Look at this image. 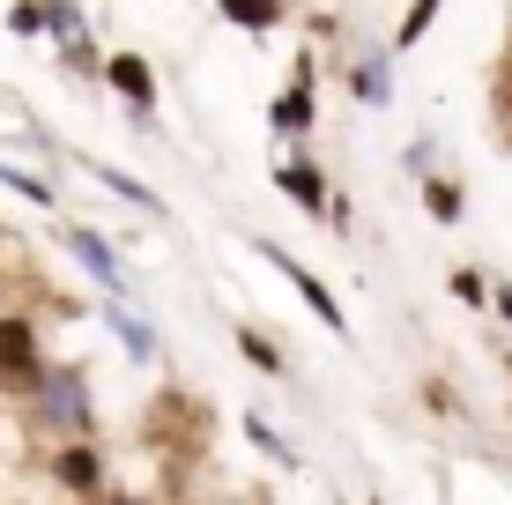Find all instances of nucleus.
I'll use <instances>...</instances> for the list:
<instances>
[{"instance_id":"24","label":"nucleus","mask_w":512,"mask_h":505,"mask_svg":"<svg viewBox=\"0 0 512 505\" xmlns=\"http://www.w3.org/2000/svg\"><path fill=\"white\" fill-rule=\"evenodd\" d=\"M97 505H141V498H112V491H104V498H97Z\"/></svg>"},{"instance_id":"22","label":"nucleus","mask_w":512,"mask_h":505,"mask_svg":"<svg viewBox=\"0 0 512 505\" xmlns=\"http://www.w3.org/2000/svg\"><path fill=\"white\" fill-rule=\"evenodd\" d=\"M423 402H431V409H461V394H453L446 379H431V387H423Z\"/></svg>"},{"instance_id":"6","label":"nucleus","mask_w":512,"mask_h":505,"mask_svg":"<svg viewBox=\"0 0 512 505\" xmlns=\"http://www.w3.org/2000/svg\"><path fill=\"white\" fill-rule=\"evenodd\" d=\"M253 253L268 260V268H282V275H290V290H297V298H305V305H312V312H320V320H327V335H349V312L334 305V290H327L320 275H312L305 260L290 253V246H275V238H253Z\"/></svg>"},{"instance_id":"12","label":"nucleus","mask_w":512,"mask_h":505,"mask_svg":"<svg viewBox=\"0 0 512 505\" xmlns=\"http://www.w3.org/2000/svg\"><path fill=\"white\" fill-rule=\"evenodd\" d=\"M82 164H90V179H97V186H112V194H119V201H127V208H141V216H164V201H156V194H149V186H141V179H134V171H119V164H104V156H82Z\"/></svg>"},{"instance_id":"17","label":"nucleus","mask_w":512,"mask_h":505,"mask_svg":"<svg viewBox=\"0 0 512 505\" xmlns=\"http://www.w3.org/2000/svg\"><path fill=\"white\" fill-rule=\"evenodd\" d=\"M8 38H52V0H15L8 8Z\"/></svg>"},{"instance_id":"18","label":"nucleus","mask_w":512,"mask_h":505,"mask_svg":"<svg viewBox=\"0 0 512 505\" xmlns=\"http://www.w3.org/2000/svg\"><path fill=\"white\" fill-rule=\"evenodd\" d=\"M238 357H245V364H253V372H268V379L282 372V350H275V342H268V335H260V327H238Z\"/></svg>"},{"instance_id":"13","label":"nucleus","mask_w":512,"mask_h":505,"mask_svg":"<svg viewBox=\"0 0 512 505\" xmlns=\"http://www.w3.org/2000/svg\"><path fill=\"white\" fill-rule=\"evenodd\" d=\"M423 216H431V223H461V216H468V194H461V179L431 171V179H423Z\"/></svg>"},{"instance_id":"16","label":"nucleus","mask_w":512,"mask_h":505,"mask_svg":"<svg viewBox=\"0 0 512 505\" xmlns=\"http://www.w3.org/2000/svg\"><path fill=\"white\" fill-rule=\"evenodd\" d=\"M60 60H67V75H75V82H104L112 52H97V38H75V45H60Z\"/></svg>"},{"instance_id":"27","label":"nucleus","mask_w":512,"mask_h":505,"mask_svg":"<svg viewBox=\"0 0 512 505\" xmlns=\"http://www.w3.org/2000/svg\"><path fill=\"white\" fill-rule=\"evenodd\" d=\"M505 372H512V357H505Z\"/></svg>"},{"instance_id":"21","label":"nucleus","mask_w":512,"mask_h":505,"mask_svg":"<svg viewBox=\"0 0 512 505\" xmlns=\"http://www.w3.org/2000/svg\"><path fill=\"white\" fill-rule=\"evenodd\" d=\"M245 439H253L260 454H275V461H297V454H290V439H275V431H268V416H245Z\"/></svg>"},{"instance_id":"11","label":"nucleus","mask_w":512,"mask_h":505,"mask_svg":"<svg viewBox=\"0 0 512 505\" xmlns=\"http://www.w3.org/2000/svg\"><path fill=\"white\" fill-rule=\"evenodd\" d=\"M104 327H112V335L127 342V357H134V364H156V357H164V342H156V327H141L134 312H127V298H112V305H104Z\"/></svg>"},{"instance_id":"23","label":"nucleus","mask_w":512,"mask_h":505,"mask_svg":"<svg viewBox=\"0 0 512 505\" xmlns=\"http://www.w3.org/2000/svg\"><path fill=\"white\" fill-rule=\"evenodd\" d=\"M490 312H498V320H512V283H498V298H490Z\"/></svg>"},{"instance_id":"3","label":"nucleus","mask_w":512,"mask_h":505,"mask_svg":"<svg viewBox=\"0 0 512 505\" xmlns=\"http://www.w3.org/2000/svg\"><path fill=\"white\" fill-rule=\"evenodd\" d=\"M104 90H112V97L134 112V127H141V134L156 127V97H164V82H156L149 52H112V67H104Z\"/></svg>"},{"instance_id":"14","label":"nucleus","mask_w":512,"mask_h":505,"mask_svg":"<svg viewBox=\"0 0 512 505\" xmlns=\"http://www.w3.org/2000/svg\"><path fill=\"white\" fill-rule=\"evenodd\" d=\"M438 8H446V0H409V15H401V23H394V52H416L423 38H431Z\"/></svg>"},{"instance_id":"10","label":"nucleus","mask_w":512,"mask_h":505,"mask_svg":"<svg viewBox=\"0 0 512 505\" xmlns=\"http://www.w3.org/2000/svg\"><path fill=\"white\" fill-rule=\"evenodd\" d=\"M216 15H223L231 30H245V38H268V30H282L290 0H216Z\"/></svg>"},{"instance_id":"20","label":"nucleus","mask_w":512,"mask_h":505,"mask_svg":"<svg viewBox=\"0 0 512 505\" xmlns=\"http://www.w3.org/2000/svg\"><path fill=\"white\" fill-rule=\"evenodd\" d=\"M453 298H461V305H483V312H490V298H498V283H483L475 268H453Z\"/></svg>"},{"instance_id":"7","label":"nucleus","mask_w":512,"mask_h":505,"mask_svg":"<svg viewBox=\"0 0 512 505\" xmlns=\"http://www.w3.org/2000/svg\"><path fill=\"white\" fill-rule=\"evenodd\" d=\"M275 186H282V194H290L297 208H305L312 223H327V216H334V201H342V194L327 186V171L312 164V156H290V164H275Z\"/></svg>"},{"instance_id":"2","label":"nucleus","mask_w":512,"mask_h":505,"mask_svg":"<svg viewBox=\"0 0 512 505\" xmlns=\"http://www.w3.org/2000/svg\"><path fill=\"white\" fill-rule=\"evenodd\" d=\"M30 409H38L45 424L75 431V439H90V424H97V402H90V379H82L75 364H45V379H38V394H30Z\"/></svg>"},{"instance_id":"4","label":"nucleus","mask_w":512,"mask_h":505,"mask_svg":"<svg viewBox=\"0 0 512 505\" xmlns=\"http://www.w3.org/2000/svg\"><path fill=\"white\" fill-rule=\"evenodd\" d=\"M0 379L23 394H38V379H45V350H38V320L30 312H0Z\"/></svg>"},{"instance_id":"28","label":"nucleus","mask_w":512,"mask_h":505,"mask_svg":"<svg viewBox=\"0 0 512 505\" xmlns=\"http://www.w3.org/2000/svg\"><path fill=\"white\" fill-rule=\"evenodd\" d=\"M372 505H386V498H372Z\"/></svg>"},{"instance_id":"25","label":"nucleus","mask_w":512,"mask_h":505,"mask_svg":"<svg viewBox=\"0 0 512 505\" xmlns=\"http://www.w3.org/2000/svg\"><path fill=\"white\" fill-rule=\"evenodd\" d=\"M505 75H512V52H505Z\"/></svg>"},{"instance_id":"8","label":"nucleus","mask_w":512,"mask_h":505,"mask_svg":"<svg viewBox=\"0 0 512 505\" xmlns=\"http://www.w3.org/2000/svg\"><path fill=\"white\" fill-rule=\"evenodd\" d=\"M52 483L97 505V498H104V483H112V476H104V454H97V446H90V439H75L67 454H52Z\"/></svg>"},{"instance_id":"15","label":"nucleus","mask_w":512,"mask_h":505,"mask_svg":"<svg viewBox=\"0 0 512 505\" xmlns=\"http://www.w3.org/2000/svg\"><path fill=\"white\" fill-rule=\"evenodd\" d=\"M0 186H8L15 201H30V208H52V186H45V171H30V164H0Z\"/></svg>"},{"instance_id":"19","label":"nucleus","mask_w":512,"mask_h":505,"mask_svg":"<svg viewBox=\"0 0 512 505\" xmlns=\"http://www.w3.org/2000/svg\"><path fill=\"white\" fill-rule=\"evenodd\" d=\"M82 30H90V15H82V0H52V38H60V45H75Z\"/></svg>"},{"instance_id":"9","label":"nucleus","mask_w":512,"mask_h":505,"mask_svg":"<svg viewBox=\"0 0 512 505\" xmlns=\"http://www.w3.org/2000/svg\"><path fill=\"white\" fill-rule=\"evenodd\" d=\"M342 75H349V97H357L364 112H386V104H394V52H364Z\"/></svg>"},{"instance_id":"1","label":"nucleus","mask_w":512,"mask_h":505,"mask_svg":"<svg viewBox=\"0 0 512 505\" xmlns=\"http://www.w3.org/2000/svg\"><path fill=\"white\" fill-rule=\"evenodd\" d=\"M312 127H320V60H312V52H297V60H290V90L268 97V134L305 142Z\"/></svg>"},{"instance_id":"26","label":"nucleus","mask_w":512,"mask_h":505,"mask_svg":"<svg viewBox=\"0 0 512 505\" xmlns=\"http://www.w3.org/2000/svg\"><path fill=\"white\" fill-rule=\"evenodd\" d=\"M505 424H512V402H505Z\"/></svg>"},{"instance_id":"5","label":"nucleus","mask_w":512,"mask_h":505,"mask_svg":"<svg viewBox=\"0 0 512 505\" xmlns=\"http://www.w3.org/2000/svg\"><path fill=\"white\" fill-rule=\"evenodd\" d=\"M60 246H67V260H75L82 275L104 290V298H127V268H119V253H112V238L97 231V223H67L60 231Z\"/></svg>"}]
</instances>
